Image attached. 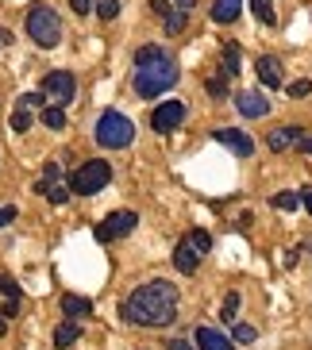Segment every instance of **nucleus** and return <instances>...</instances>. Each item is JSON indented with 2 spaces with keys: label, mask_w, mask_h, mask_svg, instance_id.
<instances>
[{
  "label": "nucleus",
  "mask_w": 312,
  "mask_h": 350,
  "mask_svg": "<svg viewBox=\"0 0 312 350\" xmlns=\"http://www.w3.org/2000/svg\"><path fill=\"white\" fill-rule=\"evenodd\" d=\"M177 285L174 281H146L135 285L124 300V319L135 327H170L177 319Z\"/></svg>",
  "instance_id": "obj_1"
},
{
  "label": "nucleus",
  "mask_w": 312,
  "mask_h": 350,
  "mask_svg": "<svg viewBox=\"0 0 312 350\" xmlns=\"http://www.w3.org/2000/svg\"><path fill=\"white\" fill-rule=\"evenodd\" d=\"M177 77H181V70H177V62L162 51V46H139V54H135V93L143 96V100H155V96L170 93L177 85Z\"/></svg>",
  "instance_id": "obj_2"
},
{
  "label": "nucleus",
  "mask_w": 312,
  "mask_h": 350,
  "mask_svg": "<svg viewBox=\"0 0 312 350\" xmlns=\"http://www.w3.org/2000/svg\"><path fill=\"white\" fill-rule=\"evenodd\" d=\"M27 35H31V42L42 46V51L58 46V42H62V20H58V12L47 8V4L31 8L27 12Z\"/></svg>",
  "instance_id": "obj_3"
},
{
  "label": "nucleus",
  "mask_w": 312,
  "mask_h": 350,
  "mask_svg": "<svg viewBox=\"0 0 312 350\" xmlns=\"http://www.w3.org/2000/svg\"><path fill=\"white\" fill-rule=\"evenodd\" d=\"M131 139H135V124L124 112H104L96 120V143L104 150H124V146H131Z\"/></svg>",
  "instance_id": "obj_4"
},
{
  "label": "nucleus",
  "mask_w": 312,
  "mask_h": 350,
  "mask_svg": "<svg viewBox=\"0 0 312 350\" xmlns=\"http://www.w3.org/2000/svg\"><path fill=\"white\" fill-rule=\"evenodd\" d=\"M104 185H112V165L104 158H93V162H85L81 170L70 174V193L77 196H96Z\"/></svg>",
  "instance_id": "obj_5"
},
{
  "label": "nucleus",
  "mask_w": 312,
  "mask_h": 350,
  "mask_svg": "<svg viewBox=\"0 0 312 350\" xmlns=\"http://www.w3.org/2000/svg\"><path fill=\"white\" fill-rule=\"evenodd\" d=\"M135 224H139L135 212H131V208H120V212H112V216H104L101 224H96V243H112V239L131 235Z\"/></svg>",
  "instance_id": "obj_6"
},
{
  "label": "nucleus",
  "mask_w": 312,
  "mask_h": 350,
  "mask_svg": "<svg viewBox=\"0 0 312 350\" xmlns=\"http://www.w3.org/2000/svg\"><path fill=\"white\" fill-rule=\"evenodd\" d=\"M42 96H47V100H54L58 108H62V104H70L73 96H77V81H73V73L70 70H51L47 77H42Z\"/></svg>",
  "instance_id": "obj_7"
},
{
  "label": "nucleus",
  "mask_w": 312,
  "mask_h": 350,
  "mask_svg": "<svg viewBox=\"0 0 312 350\" xmlns=\"http://www.w3.org/2000/svg\"><path fill=\"white\" fill-rule=\"evenodd\" d=\"M181 120H185V104L166 100V104H158V108H155V116H151V127H155L158 135H170L174 127H181Z\"/></svg>",
  "instance_id": "obj_8"
},
{
  "label": "nucleus",
  "mask_w": 312,
  "mask_h": 350,
  "mask_svg": "<svg viewBox=\"0 0 312 350\" xmlns=\"http://www.w3.org/2000/svg\"><path fill=\"white\" fill-rule=\"evenodd\" d=\"M304 139V131L297 124H285V127H274L270 135H266V146H270L274 154H281V150H289V146H297Z\"/></svg>",
  "instance_id": "obj_9"
},
{
  "label": "nucleus",
  "mask_w": 312,
  "mask_h": 350,
  "mask_svg": "<svg viewBox=\"0 0 312 350\" xmlns=\"http://www.w3.org/2000/svg\"><path fill=\"white\" fill-rule=\"evenodd\" d=\"M235 108H239L247 120L270 116V100H266V93H235Z\"/></svg>",
  "instance_id": "obj_10"
},
{
  "label": "nucleus",
  "mask_w": 312,
  "mask_h": 350,
  "mask_svg": "<svg viewBox=\"0 0 312 350\" xmlns=\"http://www.w3.org/2000/svg\"><path fill=\"white\" fill-rule=\"evenodd\" d=\"M216 143H224L228 150H235L239 158L255 154V143H250L247 131H235V127H224V131H216Z\"/></svg>",
  "instance_id": "obj_11"
},
{
  "label": "nucleus",
  "mask_w": 312,
  "mask_h": 350,
  "mask_svg": "<svg viewBox=\"0 0 312 350\" xmlns=\"http://www.w3.org/2000/svg\"><path fill=\"white\" fill-rule=\"evenodd\" d=\"M193 342H197V350H231L228 335H224V331H216V327H205V323L193 331Z\"/></svg>",
  "instance_id": "obj_12"
},
{
  "label": "nucleus",
  "mask_w": 312,
  "mask_h": 350,
  "mask_svg": "<svg viewBox=\"0 0 312 350\" xmlns=\"http://www.w3.org/2000/svg\"><path fill=\"white\" fill-rule=\"evenodd\" d=\"M174 266L181 269V273H197V266H200V254L189 247L185 239H181V243L174 247Z\"/></svg>",
  "instance_id": "obj_13"
},
{
  "label": "nucleus",
  "mask_w": 312,
  "mask_h": 350,
  "mask_svg": "<svg viewBox=\"0 0 312 350\" xmlns=\"http://www.w3.org/2000/svg\"><path fill=\"white\" fill-rule=\"evenodd\" d=\"M259 81L266 85V89H278L281 85V62L278 58H270V54H262L259 58Z\"/></svg>",
  "instance_id": "obj_14"
},
{
  "label": "nucleus",
  "mask_w": 312,
  "mask_h": 350,
  "mask_svg": "<svg viewBox=\"0 0 312 350\" xmlns=\"http://www.w3.org/2000/svg\"><path fill=\"white\" fill-rule=\"evenodd\" d=\"M243 12V0H216L212 4V20L216 23H235Z\"/></svg>",
  "instance_id": "obj_15"
},
{
  "label": "nucleus",
  "mask_w": 312,
  "mask_h": 350,
  "mask_svg": "<svg viewBox=\"0 0 312 350\" xmlns=\"http://www.w3.org/2000/svg\"><path fill=\"white\" fill-rule=\"evenodd\" d=\"M77 339H81V327H77L73 319H66V323H58V327H54V347H58V350L73 347Z\"/></svg>",
  "instance_id": "obj_16"
},
{
  "label": "nucleus",
  "mask_w": 312,
  "mask_h": 350,
  "mask_svg": "<svg viewBox=\"0 0 312 350\" xmlns=\"http://www.w3.org/2000/svg\"><path fill=\"white\" fill-rule=\"evenodd\" d=\"M62 312H66L70 319L89 316V312H93V300H89V297H73V293H66V297H62Z\"/></svg>",
  "instance_id": "obj_17"
},
{
  "label": "nucleus",
  "mask_w": 312,
  "mask_h": 350,
  "mask_svg": "<svg viewBox=\"0 0 312 350\" xmlns=\"http://www.w3.org/2000/svg\"><path fill=\"white\" fill-rule=\"evenodd\" d=\"M181 239H185V243H189V247H193V250H197L200 258H205L208 250H212V235H208L205 227H193V231H185V235H181Z\"/></svg>",
  "instance_id": "obj_18"
},
{
  "label": "nucleus",
  "mask_w": 312,
  "mask_h": 350,
  "mask_svg": "<svg viewBox=\"0 0 312 350\" xmlns=\"http://www.w3.org/2000/svg\"><path fill=\"white\" fill-rule=\"evenodd\" d=\"M239 42H228V46H224V77H235V73H239Z\"/></svg>",
  "instance_id": "obj_19"
},
{
  "label": "nucleus",
  "mask_w": 312,
  "mask_h": 350,
  "mask_svg": "<svg viewBox=\"0 0 312 350\" xmlns=\"http://www.w3.org/2000/svg\"><path fill=\"white\" fill-rule=\"evenodd\" d=\"M42 124L51 127V131H62V127H66V112L58 108V104H47V108H42Z\"/></svg>",
  "instance_id": "obj_20"
},
{
  "label": "nucleus",
  "mask_w": 312,
  "mask_h": 350,
  "mask_svg": "<svg viewBox=\"0 0 312 350\" xmlns=\"http://www.w3.org/2000/svg\"><path fill=\"white\" fill-rule=\"evenodd\" d=\"M250 8H255V20H259V23H266V27H274V23H278L270 0H250Z\"/></svg>",
  "instance_id": "obj_21"
},
{
  "label": "nucleus",
  "mask_w": 312,
  "mask_h": 350,
  "mask_svg": "<svg viewBox=\"0 0 312 350\" xmlns=\"http://www.w3.org/2000/svg\"><path fill=\"white\" fill-rule=\"evenodd\" d=\"M93 8H96V16L108 23V20H116V16H120V0H93Z\"/></svg>",
  "instance_id": "obj_22"
},
{
  "label": "nucleus",
  "mask_w": 312,
  "mask_h": 350,
  "mask_svg": "<svg viewBox=\"0 0 312 350\" xmlns=\"http://www.w3.org/2000/svg\"><path fill=\"white\" fill-rule=\"evenodd\" d=\"M166 35H177V31H185V23H189V12H170L166 20Z\"/></svg>",
  "instance_id": "obj_23"
},
{
  "label": "nucleus",
  "mask_w": 312,
  "mask_h": 350,
  "mask_svg": "<svg viewBox=\"0 0 312 350\" xmlns=\"http://www.w3.org/2000/svg\"><path fill=\"white\" fill-rule=\"evenodd\" d=\"M27 127H31V112H27V108H16V112H12V131L23 135Z\"/></svg>",
  "instance_id": "obj_24"
},
{
  "label": "nucleus",
  "mask_w": 312,
  "mask_h": 350,
  "mask_svg": "<svg viewBox=\"0 0 312 350\" xmlns=\"http://www.w3.org/2000/svg\"><path fill=\"white\" fill-rule=\"evenodd\" d=\"M239 304H243L239 293H228V297H224V308H220V312H224V319H231V323H235V316H239Z\"/></svg>",
  "instance_id": "obj_25"
},
{
  "label": "nucleus",
  "mask_w": 312,
  "mask_h": 350,
  "mask_svg": "<svg viewBox=\"0 0 312 350\" xmlns=\"http://www.w3.org/2000/svg\"><path fill=\"white\" fill-rule=\"evenodd\" d=\"M39 193H47V196H51V204H66V200H70V189H62L58 181H54V185H42Z\"/></svg>",
  "instance_id": "obj_26"
},
{
  "label": "nucleus",
  "mask_w": 312,
  "mask_h": 350,
  "mask_svg": "<svg viewBox=\"0 0 312 350\" xmlns=\"http://www.w3.org/2000/svg\"><path fill=\"white\" fill-rule=\"evenodd\" d=\"M255 339H259V335H255L250 323H235V342H239V347H250Z\"/></svg>",
  "instance_id": "obj_27"
},
{
  "label": "nucleus",
  "mask_w": 312,
  "mask_h": 350,
  "mask_svg": "<svg viewBox=\"0 0 312 350\" xmlns=\"http://www.w3.org/2000/svg\"><path fill=\"white\" fill-rule=\"evenodd\" d=\"M0 293H4V297H16V300H23L20 285H16V281L8 278V273H0Z\"/></svg>",
  "instance_id": "obj_28"
},
{
  "label": "nucleus",
  "mask_w": 312,
  "mask_h": 350,
  "mask_svg": "<svg viewBox=\"0 0 312 350\" xmlns=\"http://www.w3.org/2000/svg\"><path fill=\"white\" fill-rule=\"evenodd\" d=\"M309 93H312V81H309V77H301V81L289 85V96H293V100H301V96H309Z\"/></svg>",
  "instance_id": "obj_29"
},
{
  "label": "nucleus",
  "mask_w": 312,
  "mask_h": 350,
  "mask_svg": "<svg viewBox=\"0 0 312 350\" xmlns=\"http://www.w3.org/2000/svg\"><path fill=\"white\" fill-rule=\"evenodd\" d=\"M270 204H274V208H285V212H293V208H297V193H278Z\"/></svg>",
  "instance_id": "obj_30"
},
{
  "label": "nucleus",
  "mask_w": 312,
  "mask_h": 350,
  "mask_svg": "<svg viewBox=\"0 0 312 350\" xmlns=\"http://www.w3.org/2000/svg\"><path fill=\"white\" fill-rule=\"evenodd\" d=\"M208 93L216 96V100H224V96H228V77H212V81H208Z\"/></svg>",
  "instance_id": "obj_31"
},
{
  "label": "nucleus",
  "mask_w": 312,
  "mask_h": 350,
  "mask_svg": "<svg viewBox=\"0 0 312 350\" xmlns=\"http://www.w3.org/2000/svg\"><path fill=\"white\" fill-rule=\"evenodd\" d=\"M20 304H23V300L8 297L4 304H0V316H4V319H16V316H20Z\"/></svg>",
  "instance_id": "obj_32"
},
{
  "label": "nucleus",
  "mask_w": 312,
  "mask_h": 350,
  "mask_svg": "<svg viewBox=\"0 0 312 350\" xmlns=\"http://www.w3.org/2000/svg\"><path fill=\"white\" fill-rule=\"evenodd\" d=\"M70 8L77 12V16H89V12H93V0H70Z\"/></svg>",
  "instance_id": "obj_33"
},
{
  "label": "nucleus",
  "mask_w": 312,
  "mask_h": 350,
  "mask_svg": "<svg viewBox=\"0 0 312 350\" xmlns=\"http://www.w3.org/2000/svg\"><path fill=\"white\" fill-rule=\"evenodd\" d=\"M42 100H47V96H42V89H39V93H27V96H23L20 108H35V104H42Z\"/></svg>",
  "instance_id": "obj_34"
},
{
  "label": "nucleus",
  "mask_w": 312,
  "mask_h": 350,
  "mask_svg": "<svg viewBox=\"0 0 312 350\" xmlns=\"http://www.w3.org/2000/svg\"><path fill=\"white\" fill-rule=\"evenodd\" d=\"M16 216H20V212H16V208H12V204H8V208H0V227H8V224H12V219H16Z\"/></svg>",
  "instance_id": "obj_35"
},
{
  "label": "nucleus",
  "mask_w": 312,
  "mask_h": 350,
  "mask_svg": "<svg viewBox=\"0 0 312 350\" xmlns=\"http://www.w3.org/2000/svg\"><path fill=\"white\" fill-rule=\"evenodd\" d=\"M166 350H193V347H189V339H170Z\"/></svg>",
  "instance_id": "obj_36"
},
{
  "label": "nucleus",
  "mask_w": 312,
  "mask_h": 350,
  "mask_svg": "<svg viewBox=\"0 0 312 350\" xmlns=\"http://www.w3.org/2000/svg\"><path fill=\"white\" fill-rule=\"evenodd\" d=\"M301 204L309 208V216H312V189H301Z\"/></svg>",
  "instance_id": "obj_37"
},
{
  "label": "nucleus",
  "mask_w": 312,
  "mask_h": 350,
  "mask_svg": "<svg viewBox=\"0 0 312 350\" xmlns=\"http://www.w3.org/2000/svg\"><path fill=\"white\" fill-rule=\"evenodd\" d=\"M297 146H301L304 154H312V135H309V139H301V143H297Z\"/></svg>",
  "instance_id": "obj_38"
},
{
  "label": "nucleus",
  "mask_w": 312,
  "mask_h": 350,
  "mask_svg": "<svg viewBox=\"0 0 312 350\" xmlns=\"http://www.w3.org/2000/svg\"><path fill=\"white\" fill-rule=\"evenodd\" d=\"M4 331H8V319H4V316H0V335H4Z\"/></svg>",
  "instance_id": "obj_39"
}]
</instances>
